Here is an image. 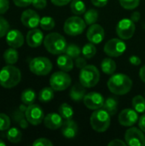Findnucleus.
Here are the masks:
<instances>
[{
	"mask_svg": "<svg viewBox=\"0 0 145 146\" xmlns=\"http://www.w3.org/2000/svg\"><path fill=\"white\" fill-rule=\"evenodd\" d=\"M83 102L86 108L89 110H96L103 108L104 104V98L98 92H91L85 94Z\"/></svg>",
	"mask_w": 145,
	"mask_h": 146,
	"instance_id": "nucleus-13",
	"label": "nucleus"
},
{
	"mask_svg": "<svg viewBox=\"0 0 145 146\" xmlns=\"http://www.w3.org/2000/svg\"><path fill=\"white\" fill-rule=\"evenodd\" d=\"M70 75L64 71H58L54 73L50 78V85L55 91H64L71 85Z\"/></svg>",
	"mask_w": 145,
	"mask_h": 146,
	"instance_id": "nucleus-8",
	"label": "nucleus"
},
{
	"mask_svg": "<svg viewBox=\"0 0 145 146\" xmlns=\"http://www.w3.org/2000/svg\"><path fill=\"white\" fill-rule=\"evenodd\" d=\"M40 27L43 30L45 31H50L52 30L55 27V21L52 17L50 16H44L43 18H41L40 20Z\"/></svg>",
	"mask_w": 145,
	"mask_h": 146,
	"instance_id": "nucleus-35",
	"label": "nucleus"
},
{
	"mask_svg": "<svg viewBox=\"0 0 145 146\" xmlns=\"http://www.w3.org/2000/svg\"><path fill=\"white\" fill-rule=\"evenodd\" d=\"M33 146H52L53 143L49 140L48 139L45 138H39L37 139L33 143H32Z\"/></svg>",
	"mask_w": 145,
	"mask_h": 146,
	"instance_id": "nucleus-39",
	"label": "nucleus"
},
{
	"mask_svg": "<svg viewBox=\"0 0 145 146\" xmlns=\"http://www.w3.org/2000/svg\"><path fill=\"white\" fill-rule=\"evenodd\" d=\"M54 91L55 90L51 86L43 88L39 92V94H38L39 101H41L43 103H47V102H50V100H52L54 98Z\"/></svg>",
	"mask_w": 145,
	"mask_h": 146,
	"instance_id": "nucleus-29",
	"label": "nucleus"
},
{
	"mask_svg": "<svg viewBox=\"0 0 145 146\" xmlns=\"http://www.w3.org/2000/svg\"><path fill=\"white\" fill-rule=\"evenodd\" d=\"M6 138L10 142V143H19L21 140L22 138V134L21 132L16 128V127H11L8 130L7 134H6Z\"/></svg>",
	"mask_w": 145,
	"mask_h": 146,
	"instance_id": "nucleus-26",
	"label": "nucleus"
},
{
	"mask_svg": "<svg viewBox=\"0 0 145 146\" xmlns=\"http://www.w3.org/2000/svg\"><path fill=\"white\" fill-rule=\"evenodd\" d=\"M138 126L139 128L145 133V113L140 117V119L138 120Z\"/></svg>",
	"mask_w": 145,
	"mask_h": 146,
	"instance_id": "nucleus-48",
	"label": "nucleus"
},
{
	"mask_svg": "<svg viewBox=\"0 0 145 146\" xmlns=\"http://www.w3.org/2000/svg\"><path fill=\"white\" fill-rule=\"evenodd\" d=\"M85 87L84 86H82L80 83L79 84H76L74 85L71 91H70V98L73 101H75V102H79L81 100L84 99L85 96Z\"/></svg>",
	"mask_w": 145,
	"mask_h": 146,
	"instance_id": "nucleus-22",
	"label": "nucleus"
},
{
	"mask_svg": "<svg viewBox=\"0 0 145 146\" xmlns=\"http://www.w3.org/2000/svg\"><path fill=\"white\" fill-rule=\"evenodd\" d=\"M125 140L127 145L143 146L145 144V136L141 129L131 127V128L126 132Z\"/></svg>",
	"mask_w": 145,
	"mask_h": 146,
	"instance_id": "nucleus-12",
	"label": "nucleus"
},
{
	"mask_svg": "<svg viewBox=\"0 0 145 146\" xmlns=\"http://www.w3.org/2000/svg\"><path fill=\"white\" fill-rule=\"evenodd\" d=\"M65 54H67L68 56H69L71 58L73 59H76L77 57H79L81 54V49L74 44H70L67 46L66 50H65Z\"/></svg>",
	"mask_w": 145,
	"mask_h": 146,
	"instance_id": "nucleus-34",
	"label": "nucleus"
},
{
	"mask_svg": "<svg viewBox=\"0 0 145 146\" xmlns=\"http://www.w3.org/2000/svg\"><path fill=\"white\" fill-rule=\"evenodd\" d=\"M103 108L108 111L110 115H114L118 110V100L115 98H108L104 100Z\"/></svg>",
	"mask_w": 145,
	"mask_h": 146,
	"instance_id": "nucleus-25",
	"label": "nucleus"
},
{
	"mask_svg": "<svg viewBox=\"0 0 145 146\" xmlns=\"http://www.w3.org/2000/svg\"><path fill=\"white\" fill-rule=\"evenodd\" d=\"M138 115L135 110L126 109L119 114V122L121 126L131 127L138 121Z\"/></svg>",
	"mask_w": 145,
	"mask_h": 146,
	"instance_id": "nucleus-14",
	"label": "nucleus"
},
{
	"mask_svg": "<svg viewBox=\"0 0 145 146\" xmlns=\"http://www.w3.org/2000/svg\"><path fill=\"white\" fill-rule=\"evenodd\" d=\"M6 144L4 143V141H3L2 139H0V146H5Z\"/></svg>",
	"mask_w": 145,
	"mask_h": 146,
	"instance_id": "nucleus-51",
	"label": "nucleus"
},
{
	"mask_svg": "<svg viewBox=\"0 0 145 146\" xmlns=\"http://www.w3.org/2000/svg\"><path fill=\"white\" fill-rule=\"evenodd\" d=\"M9 8V0H0V15L6 13Z\"/></svg>",
	"mask_w": 145,
	"mask_h": 146,
	"instance_id": "nucleus-42",
	"label": "nucleus"
},
{
	"mask_svg": "<svg viewBox=\"0 0 145 146\" xmlns=\"http://www.w3.org/2000/svg\"><path fill=\"white\" fill-rule=\"evenodd\" d=\"M86 37L89 42L94 44H98L104 38V29L99 24L94 23L91 25L90 27L88 28Z\"/></svg>",
	"mask_w": 145,
	"mask_h": 146,
	"instance_id": "nucleus-16",
	"label": "nucleus"
},
{
	"mask_svg": "<svg viewBox=\"0 0 145 146\" xmlns=\"http://www.w3.org/2000/svg\"><path fill=\"white\" fill-rule=\"evenodd\" d=\"M109 90L115 95H125L128 93L132 87V80L124 74H117L113 75L108 80Z\"/></svg>",
	"mask_w": 145,
	"mask_h": 146,
	"instance_id": "nucleus-1",
	"label": "nucleus"
},
{
	"mask_svg": "<svg viewBox=\"0 0 145 146\" xmlns=\"http://www.w3.org/2000/svg\"><path fill=\"white\" fill-rule=\"evenodd\" d=\"M101 68L104 74H113L116 70V63L112 58L107 57L103 60V62L101 63Z\"/></svg>",
	"mask_w": 145,
	"mask_h": 146,
	"instance_id": "nucleus-24",
	"label": "nucleus"
},
{
	"mask_svg": "<svg viewBox=\"0 0 145 146\" xmlns=\"http://www.w3.org/2000/svg\"><path fill=\"white\" fill-rule=\"evenodd\" d=\"M6 43L9 47L15 49L20 48L24 44V36L19 30H9V32L6 34Z\"/></svg>",
	"mask_w": 145,
	"mask_h": 146,
	"instance_id": "nucleus-17",
	"label": "nucleus"
},
{
	"mask_svg": "<svg viewBox=\"0 0 145 146\" xmlns=\"http://www.w3.org/2000/svg\"><path fill=\"white\" fill-rule=\"evenodd\" d=\"M70 9L74 15H79L85 12L86 7L82 0H72L70 3Z\"/></svg>",
	"mask_w": 145,
	"mask_h": 146,
	"instance_id": "nucleus-27",
	"label": "nucleus"
},
{
	"mask_svg": "<svg viewBox=\"0 0 145 146\" xmlns=\"http://www.w3.org/2000/svg\"><path fill=\"white\" fill-rule=\"evenodd\" d=\"M144 146H145V144H144Z\"/></svg>",
	"mask_w": 145,
	"mask_h": 146,
	"instance_id": "nucleus-52",
	"label": "nucleus"
},
{
	"mask_svg": "<svg viewBox=\"0 0 145 146\" xmlns=\"http://www.w3.org/2000/svg\"><path fill=\"white\" fill-rule=\"evenodd\" d=\"M91 3H92L93 5L101 8V7L105 6L108 3V1L109 0H91Z\"/></svg>",
	"mask_w": 145,
	"mask_h": 146,
	"instance_id": "nucleus-47",
	"label": "nucleus"
},
{
	"mask_svg": "<svg viewBox=\"0 0 145 146\" xmlns=\"http://www.w3.org/2000/svg\"><path fill=\"white\" fill-rule=\"evenodd\" d=\"M21 80V74L18 68L13 65H7L0 71V86L4 88L16 86Z\"/></svg>",
	"mask_w": 145,
	"mask_h": 146,
	"instance_id": "nucleus-3",
	"label": "nucleus"
},
{
	"mask_svg": "<svg viewBox=\"0 0 145 146\" xmlns=\"http://www.w3.org/2000/svg\"><path fill=\"white\" fill-rule=\"evenodd\" d=\"M81 53H82L83 56H85L86 59H91L96 55L97 48L94 44L90 42L88 44H85L83 46V48L81 49Z\"/></svg>",
	"mask_w": 145,
	"mask_h": 146,
	"instance_id": "nucleus-33",
	"label": "nucleus"
},
{
	"mask_svg": "<svg viewBox=\"0 0 145 146\" xmlns=\"http://www.w3.org/2000/svg\"><path fill=\"white\" fill-rule=\"evenodd\" d=\"M40 17L38 14L32 9H26L21 16V23L28 28H36L40 24Z\"/></svg>",
	"mask_w": 145,
	"mask_h": 146,
	"instance_id": "nucleus-15",
	"label": "nucleus"
},
{
	"mask_svg": "<svg viewBox=\"0 0 145 146\" xmlns=\"http://www.w3.org/2000/svg\"><path fill=\"white\" fill-rule=\"evenodd\" d=\"M85 27L86 23L85 20L79 16H71L66 20L63 29L68 35L77 36L84 32Z\"/></svg>",
	"mask_w": 145,
	"mask_h": 146,
	"instance_id": "nucleus-7",
	"label": "nucleus"
},
{
	"mask_svg": "<svg viewBox=\"0 0 145 146\" xmlns=\"http://www.w3.org/2000/svg\"><path fill=\"white\" fill-rule=\"evenodd\" d=\"M52 67L51 62L44 56L34 57L29 63L30 71L32 74L39 76H44L50 74L52 70Z\"/></svg>",
	"mask_w": 145,
	"mask_h": 146,
	"instance_id": "nucleus-6",
	"label": "nucleus"
},
{
	"mask_svg": "<svg viewBox=\"0 0 145 146\" xmlns=\"http://www.w3.org/2000/svg\"><path fill=\"white\" fill-rule=\"evenodd\" d=\"M9 30V24L8 21L0 16V38L4 37Z\"/></svg>",
	"mask_w": 145,
	"mask_h": 146,
	"instance_id": "nucleus-38",
	"label": "nucleus"
},
{
	"mask_svg": "<svg viewBox=\"0 0 145 146\" xmlns=\"http://www.w3.org/2000/svg\"><path fill=\"white\" fill-rule=\"evenodd\" d=\"M121 5L126 9H134L139 5V0H119Z\"/></svg>",
	"mask_w": 145,
	"mask_h": 146,
	"instance_id": "nucleus-36",
	"label": "nucleus"
},
{
	"mask_svg": "<svg viewBox=\"0 0 145 146\" xmlns=\"http://www.w3.org/2000/svg\"><path fill=\"white\" fill-rule=\"evenodd\" d=\"M136 30L135 22L131 19L125 18L121 20L116 26V33L121 39H130Z\"/></svg>",
	"mask_w": 145,
	"mask_h": 146,
	"instance_id": "nucleus-10",
	"label": "nucleus"
},
{
	"mask_svg": "<svg viewBox=\"0 0 145 146\" xmlns=\"http://www.w3.org/2000/svg\"><path fill=\"white\" fill-rule=\"evenodd\" d=\"M100 80V73L97 67L93 65H86L79 73V83L85 88L94 87Z\"/></svg>",
	"mask_w": 145,
	"mask_h": 146,
	"instance_id": "nucleus-5",
	"label": "nucleus"
},
{
	"mask_svg": "<svg viewBox=\"0 0 145 146\" xmlns=\"http://www.w3.org/2000/svg\"><path fill=\"white\" fill-rule=\"evenodd\" d=\"M109 146L110 145L111 146H118V145L126 146V145H127V144H126V142H124L123 140L117 139H114V140L110 141V142L109 143Z\"/></svg>",
	"mask_w": 145,
	"mask_h": 146,
	"instance_id": "nucleus-45",
	"label": "nucleus"
},
{
	"mask_svg": "<svg viewBox=\"0 0 145 146\" xmlns=\"http://www.w3.org/2000/svg\"><path fill=\"white\" fill-rule=\"evenodd\" d=\"M129 62H131V64H132V65H134V66H138V65H140L141 62H142L140 57L138 56H130Z\"/></svg>",
	"mask_w": 145,
	"mask_h": 146,
	"instance_id": "nucleus-44",
	"label": "nucleus"
},
{
	"mask_svg": "<svg viewBox=\"0 0 145 146\" xmlns=\"http://www.w3.org/2000/svg\"><path fill=\"white\" fill-rule=\"evenodd\" d=\"M139 76H140L141 80L145 83V65L141 68V69L139 71Z\"/></svg>",
	"mask_w": 145,
	"mask_h": 146,
	"instance_id": "nucleus-50",
	"label": "nucleus"
},
{
	"mask_svg": "<svg viewBox=\"0 0 145 146\" xmlns=\"http://www.w3.org/2000/svg\"><path fill=\"white\" fill-rule=\"evenodd\" d=\"M44 37L42 31L38 28H32L27 33L26 37V44L32 48H36L41 45V44L44 42Z\"/></svg>",
	"mask_w": 145,
	"mask_h": 146,
	"instance_id": "nucleus-18",
	"label": "nucleus"
},
{
	"mask_svg": "<svg viewBox=\"0 0 145 146\" xmlns=\"http://www.w3.org/2000/svg\"><path fill=\"white\" fill-rule=\"evenodd\" d=\"M44 45L48 52L53 55L65 53L68 46L65 38L58 33H50L44 37Z\"/></svg>",
	"mask_w": 145,
	"mask_h": 146,
	"instance_id": "nucleus-2",
	"label": "nucleus"
},
{
	"mask_svg": "<svg viewBox=\"0 0 145 146\" xmlns=\"http://www.w3.org/2000/svg\"><path fill=\"white\" fill-rule=\"evenodd\" d=\"M3 59L5 62L9 65H13L17 62L19 59V53L15 48H9L3 53Z\"/></svg>",
	"mask_w": 145,
	"mask_h": 146,
	"instance_id": "nucleus-23",
	"label": "nucleus"
},
{
	"mask_svg": "<svg viewBox=\"0 0 145 146\" xmlns=\"http://www.w3.org/2000/svg\"><path fill=\"white\" fill-rule=\"evenodd\" d=\"M132 107L138 113H144L145 112V98L141 96L138 95L132 98Z\"/></svg>",
	"mask_w": 145,
	"mask_h": 146,
	"instance_id": "nucleus-31",
	"label": "nucleus"
},
{
	"mask_svg": "<svg viewBox=\"0 0 145 146\" xmlns=\"http://www.w3.org/2000/svg\"><path fill=\"white\" fill-rule=\"evenodd\" d=\"M74 63H75V65H76V67L78 68H83L84 67H85L86 65H87V63H86V58L85 57V56H79V57H77L76 59H75V62H74Z\"/></svg>",
	"mask_w": 145,
	"mask_h": 146,
	"instance_id": "nucleus-40",
	"label": "nucleus"
},
{
	"mask_svg": "<svg viewBox=\"0 0 145 146\" xmlns=\"http://www.w3.org/2000/svg\"><path fill=\"white\" fill-rule=\"evenodd\" d=\"M104 52L110 57H118L126 50V43L121 38H112L104 45Z\"/></svg>",
	"mask_w": 145,
	"mask_h": 146,
	"instance_id": "nucleus-9",
	"label": "nucleus"
},
{
	"mask_svg": "<svg viewBox=\"0 0 145 146\" xmlns=\"http://www.w3.org/2000/svg\"><path fill=\"white\" fill-rule=\"evenodd\" d=\"M73 59L71 58L69 56H68L67 54L65 55H60L59 57L56 60V63L58 68L64 71V72H69L73 68Z\"/></svg>",
	"mask_w": 145,
	"mask_h": 146,
	"instance_id": "nucleus-21",
	"label": "nucleus"
},
{
	"mask_svg": "<svg viewBox=\"0 0 145 146\" xmlns=\"http://www.w3.org/2000/svg\"><path fill=\"white\" fill-rule=\"evenodd\" d=\"M21 102L26 105H30L33 104L36 99V93L32 89H26L22 92L21 96Z\"/></svg>",
	"mask_w": 145,
	"mask_h": 146,
	"instance_id": "nucleus-28",
	"label": "nucleus"
},
{
	"mask_svg": "<svg viewBox=\"0 0 145 146\" xmlns=\"http://www.w3.org/2000/svg\"><path fill=\"white\" fill-rule=\"evenodd\" d=\"M110 115L104 109L96 110L90 118V123L93 130L97 133H103L110 126Z\"/></svg>",
	"mask_w": 145,
	"mask_h": 146,
	"instance_id": "nucleus-4",
	"label": "nucleus"
},
{
	"mask_svg": "<svg viewBox=\"0 0 145 146\" xmlns=\"http://www.w3.org/2000/svg\"><path fill=\"white\" fill-rule=\"evenodd\" d=\"M10 127V119L9 117L3 114L0 113V131H5Z\"/></svg>",
	"mask_w": 145,
	"mask_h": 146,
	"instance_id": "nucleus-37",
	"label": "nucleus"
},
{
	"mask_svg": "<svg viewBox=\"0 0 145 146\" xmlns=\"http://www.w3.org/2000/svg\"><path fill=\"white\" fill-rule=\"evenodd\" d=\"M98 19V12L95 9H90L87 11L85 12L84 20L86 23V25H92L97 22Z\"/></svg>",
	"mask_w": 145,
	"mask_h": 146,
	"instance_id": "nucleus-32",
	"label": "nucleus"
},
{
	"mask_svg": "<svg viewBox=\"0 0 145 146\" xmlns=\"http://www.w3.org/2000/svg\"><path fill=\"white\" fill-rule=\"evenodd\" d=\"M62 128V134L67 139H73L78 133V126L77 123L71 120H67L63 121Z\"/></svg>",
	"mask_w": 145,
	"mask_h": 146,
	"instance_id": "nucleus-20",
	"label": "nucleus"
},
{
	"mask_svg": "<svg viewBox=\"0 0 145 146\" xmlns=\"http://www.w3.org/2000/svg\"><path fill=\"white\" fill-rule=\"evenodd\" d=\"M25 117L28 123L33 126L39 125L44 119L43 110L38 104H32L28 105L25 111Z\"/></svg>",
	"mask_w": 145,
	"mask_h": 146,
	"instance_id": "nucleus-11",
	"label": "nucleus"
},
{
	"mask_svg": "<svg viewBox=\"0 0 145 146\" xmlns=\"http://www.w3.org/2000/svg\"><path fill=\"white\" fill-rule=\"evenodd\" d=\"M59 114L63 118V120H71L73 116V110L68 104L64 103L59 107Z\"/></svg>",
	"mask_w": 145,
	"mask_h": 146,
	"instance_id": "nucleus-30",
	"label": "nucleus"
},
{
	"mask_svg": "<svg viewBox=\"0 0 145 146\" xmlns=\"http://www.w3.org/2000/svg\"><path fill=\"white\" fill-rule=\"evenodd\" d=\"M140 13L138 12V11H135V12H133L132 14V15H131V20L133 21V22H138V21H139V19H140Z\"/></svg>",
	"mask_w": 145,
	"mask_h": 146,
	"instance_id": "nucleus-49",
	"label": "nucleus"
},
{
	"mask_svg": "<svg viewBox=\"0 0 145 146\" xmlns=\"http://www.w3.org/2000/svg\"><path fill=\"white\" fill-rule=\"evenodd\" d=\"M32 4L33 5L34 8L38 9H42L46 7L47 1L46 0H32Z\"/></svg>",
	"mask_w": 145,
	"mask_h": 146,
	"instance_id": "nucleus-41",
	"label": "nucleus"
},
{
	"mask_svg": "<svg viewBox=\"0 0 145 146\" xmlns=\"http://www.w3.org/2000/svg\"><path fill=\"white\" fill-rule=\"evenodd\" d=\"M51 3L56 6H64L71 3L72 0H50Z\"/></svg>",
	"mask_w": 145,
	"mask_h": 146,
	"instance_id": "nucleus-46",
	"label": "nucleus"
},
{
	"mask_svg": "<svg viewBox=\"0 0 145 146\" xmlns=\"http://www.w3.org/2000/svg\"><path fill=\"white\" fill-rule=\"evenodd\" d=\"M13 2L18 7H26L32 4V0H13Z\"/></svg>",
	"mask_w": 145,
	"mask_h": 146,
	"instance_id": "nucleus-43",
	"label": "nucleus"
},
{
	"mask_svg": "<svg viewBox=\"0 0 145 146\" xmlns=\"http://www.w3.org/2000/svg\"><path fill=\"white\" fill-rule=\"evenodd\" d=\"M44 123L47 128H49L50 130H56V129L61 128V127L62 126L63 118L61 116L60 114L50 113L44 117Z\"/></svg>",
	"mask_w": 145,
	"mask_h": 146,
	"instance_id": "nucleus-19",
	"label": "nucleus"
}]
</instances>
